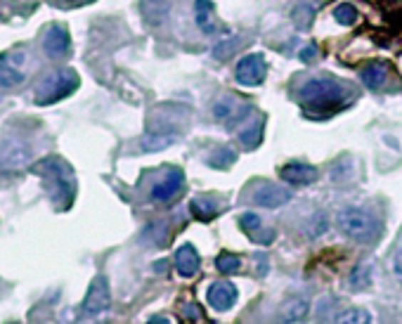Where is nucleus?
<instances>
[{"instance_id":"f257e3e1","label":"nucleus","mask_w":402,"mask_h":324,"mask_svg":"<svg viewBox=\"0 0 402 324\" xmlns=\"http://www.w3.org/2000/svg\"><path fill=\"white\" fill-rule=\"evenodd\" d=\"M31 171L41 175L43 182H46V192L57 211L71 209L73 194H76V180H73V171L69 164H64L59 157H50L38 161Z\"/></svg>"},{"instance_id":"f03ea898","label":"nucleus","mask_w":402,"mask_h":324,"mask_svg":"<svg viewBox=\"0 0 402 324\" xmlns=\"http://www.w3.org/2000/svg\"><path fill=\"white\" fill-rule=\"evenodd\" d=\"M351 95L353 93L344 83L329 76L310 78L296 88V98L312 109H339L346 105Z\"/></svg>"},{"instance_id":"7ed1b4c3","label":"nucleus","mask_w":402,"mask_h":324,"mask_svg":"<svg viewBox=\"0 0 402 324\" xmlns=\"http://www.w3.org/2000/svg\"><path fill=\"white\" fill-rule=\"evenodd\" d=\"M339 227L346 237H351L362 244H371L381 234V223L371 211L362 209V206H348L339 213Z\"/></svg>"},{"instance_id":"20e7f679","label":"nucleus","mask_w":402,"mask_h":324,"mask_svg":"<svg viewBox=\"0 0 402 324\" xmlns=\"http://www.w3.org/2000/svg\"><path fill=\"white\" fill-rule=\"evenodd\" d=\"M78 88V76L71 69L55 71L43 80L36 90V105H52V102L64 100L66 95H71Z\"/></svg>"},{"instance_id":"39448f33","label":"nucleus","mask_w":402,"mask_h":324,"mask_svg":"<svg viewBox=\"0 0 402 324\" xmlns=\"http://www.w3.org/2000/svg\"><path fill=\"white\" fill-rule=\"evenodd\" d=\"M182 185H185V175L180 168H168V171L152 185L150 197L154 202H170L173 197L180 194Z\"/></svg>"},{"instance_id":"423d86ee","label":"nucleus","mask_w":402,"mask_h":324,"mask_svg":"<svg viewBox=\"0 0 402 324\" xmlns=\"http://www.w3.org/2000/svg\"><path fill=\"white\" fill-rule=\"evenodd\" d=\"M237 80L244 85H260L267 73V62L263 55H247L237 64Z\"/></svg>"},{"instance_id":"0eeeda50","label":"nucleus","mask_w":402,"mask_h":324,"mask_svg":"<svg viewBox=\"0 0 402 324\" xmlns=\"http://www.w3.org/2000/svg\"><path fill=\"white\" fill-rule=\"evenodd\" d=\"M24 62H26L24 48H17V50H12V53H7L3 60H0V83L3 85L21 83V80H24Z\"/></svg>"},{"instance_id":"6e6552de","label":"nucleus","mask_w":402,"mask_h":324,"mask_svg":"<svg viewBox=\"0 0 402 324\" xmlns=\"http://www.w3.org/2000/svg\"><path fill=\"white\" fill-rule=\"evenodd\" d=\"M109 308V284L104 277H95L83 301V315H100Z\"/></svg>"},{"instance_id":"1a4fd4ad","label":"nucleus","mask_w":402,"mask_h":324,"mask_svg":"<svg viewBox=\"0 0 402 324\" xmlns=\"http://www.w3.org/2000/svg\"><path fill=\"white\" fill-rule=\"evenodd\" d=\"M43 48H46V53L52 57V60H62V57L69 55V50H71L69 31H66L62 24H52L46 33V43H43Z\"/></svg>"},{"instance_id":"9d476101","label":"nucleus","mask_w":402,"mask_h":324,"mask_svg":"<svg viewBox=\"0 0 402 324\" xmlns=\"http://www.w3.org/2000/svg\"><path fill=\"white\" fill-rule=\"evenodd\" d=\"M206 298H208V305L211 308L225 313L237 303V289H234V284H230V282H213L208 286Z\"/></svg>"},{"instance_id":"9b49d317","label":"nucleus","mask_w":402,"mask_h":324,"mask_svg":"<svg viewBox=\"0 0 402 324\" xmlns=\"http://www.w3.org/2000/svg\"><path fill=\"white\" fill-rule=\"evenodd\" d=\"M251 199L258 206H267V209H277V206L289 202V194L282 187L272 185V182H260L251 189Z\"/></svg>"},{"instance_id":"f8f14e48","label":"nucleus","mask_w":402,"mask_h":324,"mask_svg":"<svg viewBox=\"0 0 402 324\" xmlns=\"http://www.w3.org/2000/svg\"><path fill=\"white\" fill-rule=\"evenodd\" d=\"M282 178L287 182H292V185H310V182L317 180V171L312 166H305V164H287L282 168Z\"/></svg>"},{"instance_id":"ddd939ff","label":"nucleus","mask_w":402,"mask_h":324,"mask_svg":"<svg viewBox=\"0 0 402 324\" xmlns=\"http://www.w3.org/2000/svg\"><path fill=\"white\" fill-rule=\"evenodd\" d=\"M199 254H197V249L192 246V244H185L177 249V254H175V268L177 272H180L182 277H192V275H197V270H199Z\"/></svg>"},{"instance_id":"4468645a","label":"nucleus","mask_w":402,"mask_h":324,"mask_svg":"<svg viewBox=\"0 0 402 324\" xmlns=\"http://www.w3.org/2000/svg\"><path fill=\"white\" fill-rule=\"evenodd\" d=\"M360 78L369 90H381L386 80H388V66L383 62H371L360 71Z\"/></svg>"},{"instance_id":"2eb2a0df","label":"nucleus","mask_w":402,"mask_h":324,"mask_svg":"<svg viewBox=\"0 0 402 324\" xmlns=\"http://www.w3.org/2000/svg\"><path fill=\"white\" fill-rule=\"evenodd\" d=\"M310 303L305 298H292L289 303H284V310H282L279 320L282 322H301L308 318Z\"/></svg>"},{"instance_id":"dca6fc26","label":"nucleus","mask_w":402,"mask_h":324,"mask_svg":"<svg viewBox=\"0 0 402 324\" xmlns=\"http://www.w3.org/2000/svg\"><path fill=\"white\" fill-rule=\"evenodd\" d=\"M195 19L204 33L215 31V17H213V5L208 0H197L195 5Z\"/></svg>"},{"instance_id":"f3484780","label":"nucleus","mask_w":402,"mask_h":324,"mask_svg":"<svg viewBox=\"0 0 402 324\" xmlns=\"http://www.w3.org/2000/svg\"><path fill=\"white\" fill-rule=\"evenodd\" d=\"M190 211L195 213L199 220H211L215 213H218V204L211 202L208 197H197V199H192Z\"/></svg>"},{"instance_id":"a211bd4d","label":"nucleus","mask_w":402,"mask_h":324,"mask_svg":"<svg viewBox=\"0 0 402 324\" xmlns=\"http://www.w3.org/2000/svg\"><path fill=\"white\" fill-rule=\"evenodd\" d=\"M234 157L237 154L230 150V147H220V150H215L206 161H208V166H213V168H230L234 164Z\"/></svg>"},{"instance_id":"6ab92c4d","label":"nucleus","mask_w":402,"mask_h":324,"mask_svg":"<svg viewBox=\"0 0 402 324\" xmlns=\"http://www.w3.org/2000/svg\"><path fill=\"white\" fill-rule=\"evenodd\" d=\"M215 268H218L220 272H237L242 268V261H239V256H234V254H220L218 258H215Z\"/></svg>"},{"instance_id":"aec40b11","label":"nucleus","mask_w":402,"mask_h":324,"mask_svg":"<svg viewBox=\"0 0 402 324\" xmlns=\"http://www.w3.org/2000/svg\"><path fill=\"white\" fill-rule=\"evenodd\" d=\"M334 19L339 21V24H346V26H351L357 21V10L353 5H339L336 10H334Z\"/></svg>"},{"instance_id":"412c9836","label":"nucleus","mask_w":402,"mask_h":324,"mask_svg":"<svg viewBox=\"0 0 402 324\" xmlns=\"http://www.w3.org/2000/svg\"><path fill=\"white\" fill-rule=\"evenodd\" d=\"M239 225L242 230L251 234V237H256V232L263 230V223H260V218L256 216V213H244V216L239 218Z\"/></svg>"},{"instance_id":"4be33fe9","label":"nucleus","mask_w":402,"mask_h":324,"mask_svg":"<svg viewBox=\"0 0 402 324\" xmlns=\"http://www.w3.org/2000/svg\"><path fill=\"white\" fill-rule=\"evenodd\" d=\"M336 322H371V315L362 308H351L348 313H341Z\"/></svg>"},{"instance_id":"5701e85b","label":"nucleus","mask_w":402,"mask_h":324,"mask_svg":"<svg viewBox=\"0 0 402 324\" xmlns=\"http://www.w3.org/2000/svg\"><path fill=\"white\" fill-rule=\"evenodd\" d=\"M59 7H78V5H86V3H93V0H55Z\"/></svg>"},{"instance_id":"b1692460","label":"nucleus","mask_w":402,"mask_h":324,"mask_svg":"<svg viewBox=\"0 0 402 324\" xmlns=\"http://www.w3.org/2000/svg\"><path fill=\"white\" fill-rule=\"evenodd\" d=\"M393 272H396V277L402 279V249L396 254V258H393Z\"/></svg>"},{"instance_id":"393cba45","label":"nucleus","mask_w":402,"mask_h":324,"mask_svg":"<svg viewBox=\"0 0 402 324\" xmlns=\"http://www.w3.org/2000/svg\"><path fill=\"white\" fill-rule=\"evenodd\" d=\"M315 55H317V48H315V46H310V48L301 50V60H305V62L312 60V57H315Z\"/></svg>"},{"instance_id":"a878e982","label":"nucleus","mask_w":402,"mask_h":324,"mask_svg":"<svg viewBox=\"0 0 402 324\" xmlns=\"http://www.w3.org/2000/svg\"><path fill=\"white\" fill-rule=\"evenodd\" d=\"M185 318H187V320H201V315L197 313V305H192V310H187Z\"/></svg>"}]
</instances>
